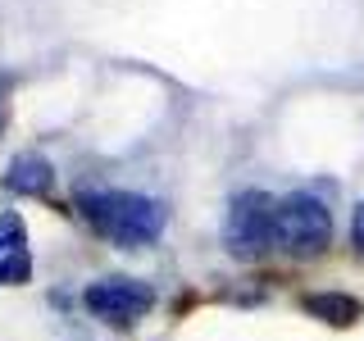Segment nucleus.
<instances>
[{
	"label": "nucleus",
	"mask_w": 364,
	"mask_h": 341,
	"mask_svg": "<svg viewBox=\"0 0 364 341\" xmlns=\"http://www.w3.org/2000/svg\"><path fill=\"white\" fill-rule=\"evenodd\" d=\"M77 214L105 242L123 246V250L155 246L164 237V223H168L164 200L141 196V191H82L77 196Z\"/></svg>",
	"instance_id": "f257e3e1"
},
{
	"label": "nucleus",
	"mask_w": 364,
	"mask_h": 341,
	"mask_svg": "<svg viewBox=\"0 0 364 341\" xmlns=\"http://www.w3.org/2000/svg\"><path fill=\"white\" fill-rule=\"evenodd\" d=\"M223 246L232 259H259L278 246V200L269 191H242L228 205Z\"/></svg>",
	"instance_id": "f03ea898"
},
{
	"label": "nucleus",
	"mask_w": 364,
	"mask_h": 341,
	"mask_svg": "<svg viewBox=\"0 0 364 341\" xmlns=\"http://www.w3.org/2000/svg\"><path fill=\"white\" fill-rule=\"evenodd\" d=\"M333 242V210L310 191H291L287 200H278V250H287L296 259L323 255Z\"/></svg>",
	"instance_id": "7ed1b4c3"
},
{
	"label": "nucleus",
	"mask_w": 364,
	"mask_h": 341,
	"mask_svg": "<svg viewBox=\"0 0 364 341\" xmlns=\"http://www.w3.org/2000/svg\"><path fill=\"white\" fill-rule=\"evenodd\" d=\"M82 305L100 318V323L132 328L136 318H141V314L155 305V291H151V282H141V278H128V273H109V278L91 282V287L82 291Z\"/></svg>",
	"instance_id": "20e7f679"
},
{
	"label": "nucleus",
	"mask_w": 364,
	"mask_h": 341,
	"mask_svg": "<svg viewBox=\"0 0 364 341\" xmlns=\"http://www.w3.org/2000/svg\"><path fill=\"white\" fill-rule=\"evenodd\" d=\"M32 278V255H28V232H23L18 214H5L0 219V282L5 287H18V282Z\"/></svg>",
	"instance_id": "39448f33"
},
{
	"label": "nucleus",
	"mask_w": 364,
	"mask_h": 341,
	"mask_svg": "<svg viewBox=\"0 0 364 341\" xmlns=\"http://www.w3.org/2000/svg\"><path fill=\"white\" fill-rule=\"evenodd\" d=\"M5 187L18 191V196H46L55 187V168L50 159L37 155V151H23L9 159V173H5Z\"/></svg>",
	"instance_id": "423d86ee"
},
{
	"label": "nucleus",
	"mask_w": 364,
	"mask_h": 341,
	"mask_svg": "<svg viewBox=\"0 0 364 341\" xmlns=\"http://www.w3.org/2000/svg\"><path fill=\"white\" fill-rule=\"evenodd\" d=\"M301 310L318 318V323H333V328H350L355 318H364V305L346 291H310L301 301Z\"/></svg>",
	"instance_id": "0eeeda50"
},
{
	"label": "nucleus",
	"mask_w": 364,
	"mask_h": 341,
	"mask_svg": "<svg viewBox=\"0 0 364 341\" xmlns=\"http://www.w3.org/2000/svg\"><path fill=\"white\" fill-rule=\"evenodd\" d=\"M350 242H355V250L364 255V200L355 205V219H350Z\"/></svg>",
	"instance_id": "6e6552de"
}]
</instances>
